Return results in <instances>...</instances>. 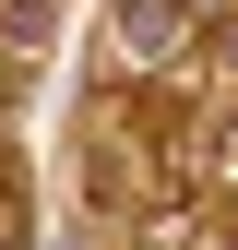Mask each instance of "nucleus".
Segmentation results:
<instances>
[{"instance_id": "f257e3e1", "label": "nucleus", "mask_w": 238, "mask_h": 250, "mask_svg": "<svg viewBox=\"0 0 238 250\" xmlns=\"http://www.w3.org/2000/svg\"><path fill=\"white\" fill-rule=\"evenodd\" d=\"M0 250H24V191H12V167H0Z\"/></svg>"}]
</instances>
